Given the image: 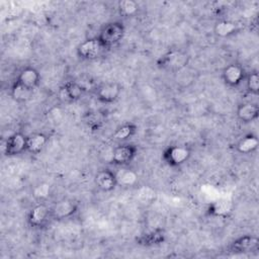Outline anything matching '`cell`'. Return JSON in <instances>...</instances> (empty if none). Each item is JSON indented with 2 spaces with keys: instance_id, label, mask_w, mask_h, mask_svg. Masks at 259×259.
Here are the masks:
<instances>
[{
  "instance_id": "obj_1",
  "label": "cell",
  "mask_w": 259,
  "mask_h": 259,
  "mask_svg": "<svg viewBox=\"0 0 259 259\" xmlns=\"http://www.w3.org/2000/svg\"><path fill=\"white\" fill-rule=\"evenodd\" d=\"M125 35V26L119 20H112L104 23L98 30L96 37L106 49H111L118 45Z\"/></svg>"
},
{
  "instance_id": "obj_2",
  "label": "cell",
  "mask_w": 259,
  "mask_h": 259,
  "mask_svg": "<svg viewBox=\"0 0 259 259\" xmlns=\"http://www.w3.org/2000/svg\"><path fill=\"white\" fill-rule=\"evenodd\" d=\"M189 59V55L185 51L169 49L157 60V66L167 72H178L187 66Z\"/></svg>"
},
{
  "instance_id": "obj_3",
  "label": "cell",
  "mask_w": 259,
  "mask_h": 259,
  "mask_svg": "<svg viewBox=\"0 0 259 259\" xmlns=\"http://www.w3.org/2000/svg\"><path fill=\"white\" fill-rule=\"evenodd\" d=\"M191 153V148L185 144L169 145L162 152V160L171 168H179L190 159Z\"/></svg>"
},
{
  "instance_id": "obj_4",
  "label": "cell",
  "mask_w": 259,
  "mask_h": 259,
  "mask_svg": "<svg viewBox=\"0 0 259 259\" xmlns=\"http://www.w3.org/2000/svg\"><path fill=\"white\" fill-rule=\"evenodd\" d=\"M138 156V148L130 142L119 143L111 152L110 162L117 167L130 166V164Z\"/></svg>"
},
{
  "instance_id": "obj_5",
  "label": "cell",
  "mask_w": 259,
  "mask_h": 259,
  "mask_svg": "<svg viewBox=\"0 0 259 259\" xmlns=\"http://www.w3.org/2000/svg\"><path fill=\"white\" fill-rule=\"evenodd\" d=\"M52 221L51 206L46 202H37L26 214V223L33 230H40Z\"/></svg>"
},
{
  "instance_id": "obj_6",
  "label": "cell",
  "mask_w": 259,
  "mask_h": 259,
  "mask_svg": "<svg viewBox=\"0 0 259 259\" xmlns=\"http://www.w3.org/2000/svg\"><path fill=\"white\" fill-rule=\"evenodd\" d=\"M105 51L106 49L96 36L84 39L76 48V54L82 61H95L99 59Z\"/></svg>"
},
{
  "instance_id": "obj_7",
  "label": "cell",
  "mask_w": 259,
  "mask_h": 259,
  "mask_svg": "<svg viewBox=\"0 0 259 259\" xmlns=\"http://www.w3.org/2000/svg\"><path fill=\"white\" fill-rule=\"evenodd\" d=\"M79 210V203L72 198H62L51 206L52 221L62 222L74 217Z\"/></svg>"
},
{
  "instance_id": "obj_8",
  "label": "cell",
  "mask_w": 259,
  "mask_h": 259,
  "mask_svg": "<svg viewBox=\"0 0 259 259\" xmlns=\"http://www.w3.org/2000/svg\"><path fill=\"white\" fill-rule=\"evenodd\" d=\"M122 86L116 81H106L97 85L94 89L96 99L103 104L114 103L120 96Z\"/></svg>"
},
{
  "instance_id": "obj_9",
  "label": "cell",
  "mask_w": 259,
  "mask_h": 259,
  "mask_svg": "<svg viewBox=\"0 0 259 259\" xmlns=\"http://www.w3.org/2000/svg\"><path fill=\"white\" fill-rule=\"evenodd\" d=\"M246 74L247 72L241 64L233 62L224 67L221 78L227 87L238 88L245 81Z\"/></svg>"
},
{
  "instance_id": "obj_10",
  "label": "cell",
  "mask_w": 259,
  "mask_h": 259,
  "mask_svg": "<svg viewBox=\"0 0 259 259\" xmlns=\"http://www.w3.org/2000/svg\"><path fill=\"white\" fill-rule=\"evenodd\" d=\"M259 250L258 237L250 234L236 238L229 245V252L233 254H252Z\"/></svg>"
},
{
  "instance_id": "obj_11",
  "label": "cell",
  "mask_w": 259,
  "mask_h": 259,
  "mask_svg": "<svg viewBox=\"0 0 259 259\" xmlns=\"http://www.w3.org/2000/svg\"><path fill=\"white\" fill-rule=\"evenodd\" d=\"M85 92V88L77 80H70L59 88L58 97L63 103H72L78 101Z\"/></svg>"
},
{
  "instance_id": "obj_12",
  "label": "cell",
  "mask_w": 259,
  "mask_h": 259,
  "mask_svg": "<svg viewBox=\"0 0 259 259\" xmlns=\"http://www.w3.org/2000/svg\"><path fill=\"white\" fill-rule=\"evenodd\" d=\"M27 136L20 132L11 134L5 141L4 154L8 157H15L26 153Z\"/></svg>"
},
{
  "instance_id": "obj_13",
  "label": "cell",
  "mask_w": 259,
  "mask_h": 259,
  "mask_svg": "<svg viewBox=\"0 0 259 259\" xmlns=\"http://www.w3.org/2000/svg\"><path fill=\"white\" fill-rule=\"evenodd\" d=\"M167 239V234L162 228H155L136 237V244L141 247L151 248L162 245Z\"/></svg>"
},
{
  "instance_id": "obj_14",
  "label": "cell",
  "mask_w": 259,
  "mask_h": 259,
  "mask_svg": "<svg viewBox=\"0 0 259 259\" xmlns=\"http://www.w3.org/2000/svg\"><path fill=\"white\" fill-rule=\"evenodd\" d=\"M94 184L102 192H112L118 186L115 171H112L108 168L97 171L94 175Z\"/></svg>"
},
{
  "instance_id": "obj_15",
  "label": "cell",
  "mask_w": 259,
  "mask_h": 259,
  "mask_svg": "<svg viewBox=\"0 0 259 259\" xmlns=\"http://www.w3.org/2000/svg\"><path fill=\"white\" fill-rule=\"evenodd\" d=\"M40 79L41 77L37 69L31 66H27L19 71L15 81L29 89L35 90V88H37L40 83Z\"/></svg>"
},
{
  "instance_id": "obj_16",
  "label": "cell",
  "mask_w": 259,
  "mask_h": 259,
  "mask_svg": "<svg viewBox=\"0 0 259 259\" xmlns=\"http://www.w3.org/2000/svg\"><path fill=\"white\" fill-rule=\"evenodd\" d=\"M236 116L242 123H251L259 116V106L250 101L242 102L237 106Z\"/></svg>"
},
{
  "instance_id": "obj_17",
  "label": "cell",
  "mask_w": 259,
  "mask_h": 259,
  "mask_svg": "<svg viewBox=\"0 0 259 259\" xmlns=\"http://www.w3.org/2000/svg\"><path fill=\"white\" fill-rule=\"evenodd\" d=\"M234 209V203L227 198H221L212 201L208 204L206 212L212 218H225L228 217Z\"/></svg>"
},
{
  "instance_id": "obj_18",
  "label": "cell",
  "mask_w": 259,
  "mask_h": 259,
  "mask_svg": "<svg viewBox=\"0 0 259 259\" xmlns=\"http://www.w3.org/2000/svg\"><path fill=\"white\" fill-rule=\"evenodd\" d=\"M49 142V138L44 133H32L27 136L26 153L31 155L39 154Z\"/></svg>"
},
{
  "instance_id": "obj_19",
  "label": "cell",
  "mask_w": 259,
  "mask_h": 259,
  "mask_svg": "<svg viewBox=\"0 0 259 259\" xmlns=\"http://www.w3.org/2000/svg\"><path fill=\"white\" fill-rule=\"evenodd\" d=\"M239 30V25L237 22L229 19L218 20L212 28L213 34L221 38H226L236 34Z\"/></svg>"
},
{
  "instance_id": "obj_20",
  "label": "cell",
  "mask_w": 259,
  "mask_h": 259,
  "mask_svg": "<svg viewBox=\"0 0 259 259\" xmlns=\"http://www.w3.org/2000/svg\"><path fill=\"white\" fill-rule=\"evenodd\" d=\"M259 147V140L254 134H247L243 136L236 144V150L242 155H250L257 151Z\"/></svg>"
},
{
  "instance_id": "obj_21",
  "label": "cell",
  "mask_w": 259,
  "mask_h": 259,
  "mask_svg": "<svg viewBox=\"0 0 259 259\" xmlns=\"http://www.w3.org/2000/svg\"><path fill=\"white\" fill-rule=\"evenodd\" d=\"M115 175L118 186L122 187H133L137 185L139 180L138 173L134 169L128 168V166L119 167V170L115 171Z\"/></svg>"
},
{
  "instance_id": "obj_22",
  "label": "cell",
  "mask_w": 259,
  "mask_h": 259,
  "mask_svg": "<svg viewBox=\"0 0 259 259\" xmlns=\"http://www.w3.org/2000/svg\"><path fill=\"white\" fill-rule=\"evenodd\" d=\"M138 133V125L135 122L127 121L118 125L112 134V139L118 143L128 142Z\"/></svg>"
},
{
  "instance_id": "obj_23",
  "label": "cell",
  "mask_w": 259,
  "mask_h": 259,
  "mask_svg": "<svg viewBox=\"0 0 259 259\" xmlns=\"http://www.w3.org/2000/svg\"><path fill=\"white\" fill-rule=\"evenodd\" d=\"M33 92L34 90L14 81L10 88V97L17 103H26L32 98Z\"/></svg>"
},
{
  "instance_id": "obj_24",
  "label": "cell",
  "mask_w": 259,
  "mask_h": 259,
  "mask_svg": "<svg viewBox=\"0 0 259 259\" xmlns=\"http://www.w3.org/2000/svg\"><path fill=\"white\" fill-rule=\"evenodd\" d=\"M83 122L91 132H98L104 123L103 115L97 110H88L82 116Z\"/></svg>"
},
{
  "instance_id": "obj_25",
  "label": "cell",
  "mask_w": 259,
  "mask_h": 259,
  "mask_svg": "<svg viewBox=\"0 0 259 259\" xmlns=\"http://www.w3.org/2000/svg\"><path fill=\"white\" fill-rule=\"evenodd\" d=\"M117 11L120 16L133 17L139 11V4L134 0H120L117 3Z\"/></svg>"
},
{
  "instance_id": "obj_26",
  "label": "cell",
  "mask_w": 259,
  "mask_h": 259,
  "mask_svg": "<svg viewBox=\"0 0 259 259\" xmlns=\"http://www.w3.org/2000/svg\"><path fill=\"white\" fill-rule=\"evenodd\" d=\"M31 194L38 202H45L50 197L51 185L47 182L38 183L31 189Z\"/></svg>"
},
{
  "instance_id": "obj_27",
  "label": "cell",
  "mask_w": 259,
  "mask_h": 259,
  "mask_svg": "<svg viewBox=\"0 0 259 259\" xmlns=\"http://www.w3.org/2000/svg\"><path fill=\"white\" fill-rule=\"evenodd\" d=\"M246 90L252 95H258L259 93V74L257 71H251L246 74L245 77Z\"/></svg>"
}]
</instances>
